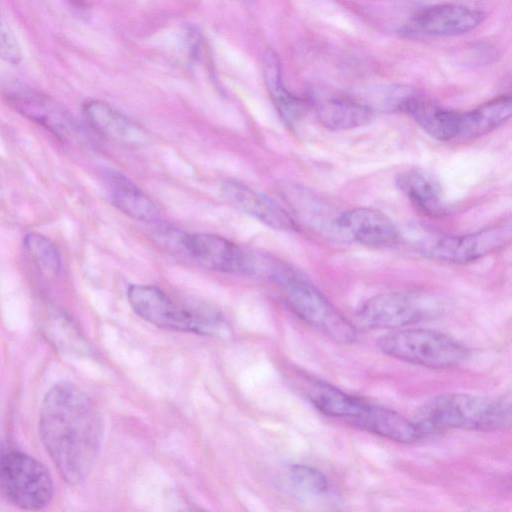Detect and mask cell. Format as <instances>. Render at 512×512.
Returning a JSON list of instances; mask_svg holds the SVG:
<instances>
[{
    "mask_svg": "<svg viewBox=\"0 0 512 512\" xmlns=\"http://www.w3.org/2000/svg\"><path fill=\"white\" fill-rule=\"evenodd\" d=\"M39 433L61 477L71 485L81 483L92 469L102 435L92 400L74 384H55L41 404Z\"/></svg>",
    "mask_w": 512,
    "mask_h": 512,
    "instance_id": "cell-1",
    "label": "cell"
},
{
    "mask_svg": "<svg viewBox=\"0 0 512 512\" xmlns=\"http://www.w3.org/2000/svg\"><path fill=\"white\" fill-rule=\"evenodd\" d=\"M257 266V272L261 271L276 283L284 301L300 319L335 343L355 342L356 326L299 271L267 256H258Z\"/></svg>",
    "mask_w": 512,
    "mask_h": 512,
    "instance_id": "cell-2",
    "label": "cell"
},
{
    "mask_svg": "<svg viewBox=\"0 0 512 512\" xmlns=\"http://www.w3.org/2000/svg\"><path fill=\"white\" fill-rule=\"evenodd\" d=\"M421 435L445 429L495 431L511 423L510 396L468 393L439 395L420 407L413 420Z\"/></svg>",
    "mask_w": 512,
    "mask_h": 512,
    "instance_id": "cell-3",
    "label": "cell"
},
{
    "mask_svg": "<svg viewBox=\"0 0 512 512\" xmlns=\"http://www.w3.org/2000/svg\"><path fill=\"white\" fill-rule=\"evenodd\" d=\"M377 347L390 357L428 368L453 367L469 355L466 346L454 338L422 328L387 333L378 339Z\"/></svg>",
    "mask_w": 512,
    "mask_h": 512,
    "instance_id": "cell-4",
    "label": "cell"
},
{
    "mask_svg": "<svg viewBox=\"0 0 512 512\" xmlns=\"http://www.w3.org/2000/svg\"><path fill=\"white\" fill-rule=\"evenodd\" d=\"M439 302L416 291H392L366 300L355 314L356 325L366 329H396L433 319L440 314Z\"/></svg>",
    "mask_w": 512,
    "mask_h": 512,
    "instance_id": "cell-5",
    "label": "cell"
},
{
    "mask_svg": "<svg viewBox=\"0 0 512 512\" xmlns=\"http://www.w3.org/2000/svg\"><path fill=\"white\" fill-rule=\"evenodd\" d=\"M0 496L20 509H43L53 497L51 476L32 456L9 452L0 459Z\"/></svg>",
    "mask_w": 512,
    "mask_h": 512,
    "instance_id": "cell-6",
    "label": "cell"
},
{
    "mask_svg": "<svg viewBox=\"0 0 512 512\" xmlns=\"http://www.w3.org/2000/svg\"><path fill=\"white\" fill-rule=\"evenodd\" d=\"M127 297L141 318L159 328L207 335L219 329L218 319L175 303L156 286L131 285Z\"/></svg>",
    "mask_w": 512,
    "mask_h": 512,
    "instance_id": "cell-7",
    "label": "cell"
},
{
    "mask_svg": "<svg viewBox=\"0 0 512 512\" xmlns=\"http://www.w3.org/2000/svg\"><path fill=\"white\" fill-rule=\"evenodd\" d=\"M512 238L510 221L464 235H445L418 244V251L439 261L466 263L497 252Z\"/></svg>",
    "mask_w": 512,
    "mask_h": 512,
    "instance_id": "cell-8",
    "label": "cell"
},
{
    "mask_svg": "<svg viewBox=\"0 0 512 512\" xmlns=\"http://www.w3.org/2000/svg\"><path fill=\"white\" fill-rule=\"evenodd\" d=\"M188 261L229 274L256 273V255L222 236L209 233H189Z\"/></svg>",
    "mask_w": 512,
    "mask_h": 512,
    "instance_id": "cell-9",
    "label": "cell"
},
{
    "mask_svg": "<svg viewBox=\"0 0 512 512\" xmlns=\"http://www.w3.org/2000/svg\"><path fill=\"white\" fill-rule=\"evenodd\" d=\"M308 397L322 414L343 419L369 432L375 428L382 408L320 379L309 381Z\"/></svg>",
    "mask_w": 512,
    "mask_h": 512,
    "instance_id": "cell-10",
    "label": "cell"
},
{
    "mask_svg": "<svg viewBox=\"0 0 512 512\" xmlns=\"http://www.w3.org/2000/svg\"><path fill=\"white\" fill-rule=\"evenodd\" d=\"M398 237L394 223L385 214L372 208L343 211L336 220V240L383 248L395 244Z\"/></svg>",
    "mask_w": 512,
    "mask_h": 512,
    "instance_id": "cell-11",
    "label": "cell"
},
{
    "mask_svg": "<svg viewBox=\"0 0 512 512\" xmlns=\"http://www.w3.org/2000/svg\"><path fill=\"white\" fill-rule=\"evenodd\" d=\"M83 115L89 126L101 137L128 148L147 145L149 132L112 105L101 100H87L82 107Z\"/></svg>",
    "mask_w": 512,
    "mask_h": 512,
    "instance_id": "cell-12",
    "label": "cell"
},
{
    "mask_svg": "<svg viewBox=\"0 0 512 512\" xmlns=\"http://www.w3.org/2000/svg\"><path fill=\"white\" fill-rule=\"evenodd\" d=\"M8 103L19 113L28 117L59 136L66 137L74 128L73 118L59 102L50 96L14 83L5 92Z\"/></svg>",
    "mask_w": 512,
    "mask_h": 512,
    "instance_id": "cell-13",
    "label": "cell"
},
{
    "mask_svg": "<svg viewBox=\"0 0 512 512\" xmlns=\"http://www.w3.org/2000/svg\"><path fill=\"white\" fill-rule=\"evenodd\" d=\"M223 197L235 208L265 225L281 231H297L295 219L271 197L239 181L225 180L221 184Z\"/></svg>",
    "mask_w": 512,
    "mask_h": 512,
    "instance_id": "cell-14",
    "label": "cell"
},
{
    "mask_svg": "<svg viewBox=\"0 0 512 512\" xmlns=\"http://www.w3.org/2000/svg\"><path fill=\"white\" fill-rule=\"evenodd\" d=\"M484 19L478 9L459 4H440L417 13L410 28L429 36H455L476 28Z\"/></svg>",
    "mask_w": 512,
    "mask_h": 512,
    "instance_id": "cell-15",
    "label": "cell"
},
{
    "mask_svg": "<svg viewBox=\"0 0 512 512\" xmlns=\"http://www.w3.org/2000/svg\"><path fill=\"white\" fill-rule=\"evenodd\" d=\"M278 190L296 218L322 236L336 240V213L310 189L291 181H281Z\"/></svg>",
    "mask_w": 512,
    "mask_h": 512,
    "instance_id": "cell-16",
    "label": "cell"
},
{
    "mask_svg": "<svg viewBox=\"0 0 512 512\" xmlns=\"http://www.w3.org/2000/svg\"><path fill=\"white\" fill-rule=\"evenodd\" d=\"M99 177L112 205L126 216L148 224L160 221L154 201L121 172L101 168Z\"/></svg>",
    "mask_w": 512,
    "mask_h": 512,
    "instance_id": "cell-17",
    "label": "cell"
},
{
    "mask_svg": "<svg viewBox=\"0 0 512 512\" xmlns=\"http://www.w3.org/2000/svg\"><path fill=\"white\" fill-rule=\"evenodd\" d=\"M315 110L319 121L330 130L354 129L373 118V109L367 104L338 96L317 97Z\"/></svg>",
    "mask_w": 512,
    "mask_h": 512,
    "instance_id": "cell-18",
    "label": "cell"
},
{
    "mask_svg": "<svg viewBox=\"0 0 512 512\" xmlns=\"http://www.w3.org/2000/svg\"><path fill=\"white\" fill-rule=\"evenodd\" d=\"M261 67L268 92L279 115L288 125L296 124L305 113V104L283 84L278 55L273 50L266 49L262 54Z\"/></svg>",
    "mask_w": 512,
    "mask_h": 512,
    "instance_id": "cell-19",
    "label": "cell"
},
{
    "mask_svg": "<svg viewBox=\"0 0 512 512\" xmlns=\"http://www.w3.org/2000/svg\"><path fill=\"white\" fill-rule=\"evenodd\" d=\"M395 181L399 190L421 212L430 216L444 213L440 188L426 173L418 170L403 171L397 175Z\"/></svg>",
    "mask_w": 512,
    "mask_h": 512,
    "instance_id": "cell-20",
    "label": "cell"
},
{
    "mask_svg": "<svg viewBox=\"0 0 512 512\" xmlns=\"http://www.w3.org/2000/svg\"><path fill=\"white\" fill-rule=\"evenodd\" d=\"M512 99L501 96L481 106L462 112L458 139H474L487 134L510 119Z\"/></svg>",
    "mask_w": 512,
    "mask_h": 512,
    "instance_id": "cell-21",
    "label": "cell"
},
{
    "mask_svg": "<svg viewBox=\"0 0 512 512\" xmlns=\"http://www.w3.org/2000/svg\"><path fill=\"white\" fill-rule=\"evenodd\" d=\"M24 247L37 267L48 276H55L61 268V258L55 244L44 235L29 233L24 238Z\"/></svg>",
    "mask_w": 512,
    "mask_h": 512,
    "instance_id": "cell-22",
    "label": "cell"
},
{
    "mask_svg": "<svg viewBox=\"0 0 512 512\" xmlns=\"http://www.w3.org/2000/svg\"><path fill=\"white\" fill-rule=\"evenodd\" d=\"M153 241L166 253L188 261L189 233L161 221L153 224Z\"/></svg>",
    "mask_w": 512,
    "mask_h": 512,
    "instance_id": "cell-23",
    "label": "cell"
},
{
    "mask_svg": "<svg viewBox=\"0 0 512 512\" xmlns=\"http://www.w3.org/2000/svg\"><path fill=\"white\" fill-rule=\"evenodd\" d=\"M289 474L294 485L303 492L322 495L329 489L327 477L313 466L294 464L290 467Z\"/></svg>",
    "mask_w": 512,
    "mask_h": 512,
    "instance_id": "cell-24",
    "label": "cell"
},
{
    "mask_svg": "<svg viewBox=\"0 0 512 512\" xmlns=\"http://www.w3.org/2000/svg\"><path fill=\"white\" fill-rule=\"evenodd\" d=\"M23 53L20 43L0 11V59L10 65H19Z\"/></svg>",
    "mask_w": 512,
    "mask_h": 512,
    "instance_id": "cell-25",
    "label": "cell"
}]
</instances>
